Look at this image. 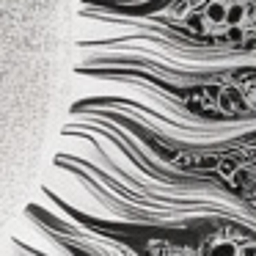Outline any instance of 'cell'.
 <instances>
[{"mask_svg": "<svg viewBox=\"0 0 256 256\" xmlns=\"http://www.w3.org/2000/svg\"><path fill=\"white\" fill-rule=\"evenodd\" d=\"M254 3H256V0H254Z\"/></svg>", "mask_w": 256, "mask_h": 256, "instance_id": "8", "label": "cell"}, {"mask_svg": "<svg viewBox=\"0 0 256 256\" xmlns=\"http://www.w3.org/2000/svg\"><path fill=\"white\" fill-rule=\"evenodd\" d=\"M240 102H242L240 100V91H234V88H226L220 94V105L226 108V110H240V108H242Z\"/></svg>", "mask_w": 256, "mask_h": 256, "instance_id": "5", "label": "cell"}, {"mask_svg": "<svg viewBox=\"0 0 256 256\" xmlns=\"http://www.w3.org/2000/svg\"><path fill=\"white\" fill-rule=\"evenodd\" d=\"M254 204H256V193H254Z\"/></svg>", "mask_w": 256, "mask_h": 256, "instance_id": "7", "label": "cell"}, {"mask_svg": "<svg viewBox=\"0 0 256 256\" xmlns=\"http://www.w3.org/2000/svg\"><path fill=\"white\" fill-rule=\"evenodd\" d=\"M226 8H228V3L212 0L210 6L204 8V25L206 28H220V25H226Z\"/></svg>", "mask_w": 256, "mask_h": 256, "instance_id": "2", "label": "cell"}, {"mask_svg": "<svg viewBox=\"0 0 256 256\" xmlns=\"http://www.w3.org/2000/svg\"><path fill=\"white\" fill-rule=\"evenodd\" d=\"M245 17H248L245 3H232V6L226 8V25L228 28H240V25L245 22Z\"/></svg>", "mask_w": 256, "mask_h": 256, "instance_id": "3", "label": "cell"}, {"mask_svg": "<svg viewBox=\"0 0 256 256\" xmlns=\"http://www.w3.org/2000/svg\"><path fill=\"white\" fill-rule=\"evenodd\" d=\"M66 74L69 0H0V242L44 184Z\"/></svg>", "mask_w": 256, "mask_h": 256, "instance_id": "1", "label": "cell"}, {"mask_svg": "<svg viewBox=\"0 0 256 256\" xmlns=\"http://www.w3.org/2000/svg\"><path fill=\"white\" fill-rule=\"evenodd\" d=\"M232 39H242V30H240V28H232Z\"/></svg>", "mask_w": 256, "mask_h": 256, "instance_id": "6", "label": "cell"}, {"mask_svg": "<svg viewBox=\"0 0 256 256\" xmlns=\"http://www.w3.org/2000/svg\"><path fill=\"white\" fill-rule=\"evenodd\" d=\"M210 256H240V248L232 242V240H218L210 248Z\"/></svg>", "mask_w": 256, "mask_h": 256, "instance_id": "4", "label": "cell"}]
</instances>
